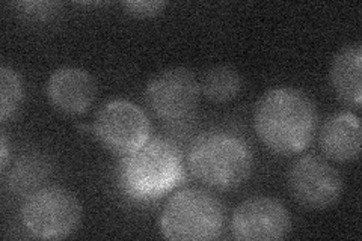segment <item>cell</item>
I'll list each match as a JSON object with an SVG mask.
<instances>
[{"label": "cell", "mask_w": 362, "mask_h": 241, "mask_svg": "<svg viewBox=\"0 0 362 241\" xmlns=\"http://www.w3.org/2000/svg\"><path fill=\"white\" fill-rule=\"evenodd\" d=\"M319 127V112L308 94L296 88L270 89L258 100L254 129L262 143L278 155L307 149Z\"/></svg>", "instance_id": "6da1fadb"}, {"label": "cell", "mask_w": 362, "mask_h": 241, "mask_svg": "<svg viewBox=\"0 0 362 241\" xmlns=\"http://www.w3.org/2000/svg\"><path fill=\"white\" fill-rule=\"evenodd\" d=\"M117 177L127 198L153 202L185 181L183 154L165 137H150L141 148L119 160Z\"/></svg>", "instance_id": "7a4b0ae2"}, {"label": "cell", "mask_w": 362, "mask_h": 241, "mask_svg": "<svg viewBox=\"0 0 362 241\" xmlns=\"http://www.w3.org/2000/svg\"><path fill=\"white\" fill-rule=\"evenodd\" d=\"M187 166L198 181L213 189L239 187L254 167L251 148L233 133L207 131L192 143Z\"/></svg>", "instance_id": "3957f363"}, {"label": "cell", "mask_w": 362, "mask_h": 241, "mask_svg": "<svg viewBox=\"0 0 362 241\" xmlns=\"http://www.w3.org/2000/svg\"><path fill=\"white\" fill-rule=\"evenodd\" d=\"M225 206L209 190H178L166 202L160 216V231L171 241H211L222 235Z\"/></svg>", "instance_id": "277c9868"}, {"label": "cell", "mask_w": 362, "mask_h": 241, "mask_svg": "<svg viewBox=\"0 0 362 241\" xmlns=\"http://www.w3.org/2000/svg\"><path fill=\"white\" fill-rule=\"evenodd\" d=\"M21 222L41 240H64L76 233L82 221V205L65 187L49 186L30 193L23 202Z\"/></svg>", "instance_id": "5b68a950"}, {"label": "cell", "mask_w": 362, "mask_h": 241, "mask_svg": "<svg viewBox=\"0 0 362 241\" xmlns=\"http://www.w3.org/2000/svg\"><path fill=\"white\" fill-rule=\"evenodd\" d=\"M293 199L307 210H327L343 196L344 181L339 170L320 155H302L287 175Z\"/></svg>", "instance_id": "8992f818"}, {"label": "cell", "mask_w": 362, "mask_h": 241, "mask_svg": "<svg viewBox=\"0 0 362 241\" xmlns=\"http://www.w3.org/2000/svg\"><path fill=\"white\" fill-rule=\"evenodd\" d=\"M93 129L100 143L121 157L136 151L151 137L148 117L127 100L106 102L98 110Z\"/></svg>", "instance_id": "52a82bcc"}, {"label": "cell", "mask_w": 362, "mask_h": 241, "mask_svg": "<svg viewBox=\"0 0 362 241\" xmlns=\"http://www.w3.org/2000/svg\"><path fill=\"white\" fill-rule=\"evenodd\" d=\"M201 88L194 71L185 66L168 68L157 73L145 89V101L156 117L178 121L198 107Z\"/></svg>", "instance_id": "ba28073f"}, {"label": "cell", "mask_w": 362, "mask_h": 241, "mask_svg": "<svg viewBox=\"0 0 362 241\" xmlns=\"http://www.w3.org/2000/svg\"><path fill=\"white\" fill-rule=\"evenodd\" d=\"M233 237L240 241H278L291 231V216L275 198L254 196L243 201L233 213Z\"/></svg>", "instance_id": "9c48e42d"}, {"label": "cell", "mask_w": 362, "mask_h": 241, "mask_svg": "<svg viewBox=\"0 0 362 241\" xmlns=\"http://www.w3.org/2000/svg\"><path fill=\"white\" fill-rule=\"evenodd\" d=\"M45 90L54 109L66 114H82L94 105L97 83L86 70L64 66L52 73Z\"/></svg>", "instance_id": "30bf717a"}, {"label": "cell", "mask_w": 362, "mask_h": 241, "mask_svg": "<svg viewBox=\"0 0 362 241\" xmlns=\"http://www.w3.org/2000/svg\"><path fill=\"white\" fill-rule=\"evenodd\" d=\"M361 122L355 113L341 112L327 118L319 131V145L325 157L347 163L361 154Z\"/></svg>", "instance_id": "8fae6325"}, {"label": "cell", "mask_w": 362, "mask_h": 241, "mask_svg": "<svg viewBox=\"0 0 362 241\" xmlns=\"http://www.w3.org/2000/svg\"><path fill=\"white\" fill-rule=\"evenodd\" d=\"M331 85L343 105L359 109L362 101V45L347 44L334 56Z\"/></svg>", "instance_id": "7c38bea8"}, {"label": "cell", "mask_w": 362, "mask_h": 241, "mask_svg": "<svg viewBox=\"0 0 362 241\" xmlns=\"http://www.w3.org/2000/svg\"><path fill=\"white\" fill-rule=\"evenodd\" d=\"M243 80L230 65H216L206 71L199 82L201 94L211 102H228L240 94Z\"/></svg>", "instance_id": "4fadbf2b"}, {"label": "cell", "mask_w": 362, "mask_h": 241, "mask_svg": "<svg viewBox=\"0 0 362 241\" xmlns=\"http://www.w3.org/2000/svg\"><path fill=\"white\" fill-rule=\"evenodd\" d=\"M23 101L21 78L13 68H0V122L13 118Z\"/></svg>", "instance_id": "5bb4252c"}, {"label": "cell", "mask_w": 362, "mask_h": 241, "mask_svg": "<svg viewBox=\"0 0 362 241\" xmlns=\"http://www.w3.org/2000/svg\"><path fill=\"white\" fill-rule=\"evenodd\" d=\"M122 8L134 18H153L163 13L166 4L162 0H129L122 4Z\"/></svg>", "instance_id": "9a60e30c"}, {"label": "cell", "mask_w": 362, "mask_h": 241, "mask_svg": "<svg viewBox=\"0 0 362 241\" xmlns=\"http://www.w3.org/2000/svg\"><path fill=\"white\" fill-rule=\"evenodd\" d=\"M18 8H21L20 13L25 14L28 18L32 20H42V18H49L50 14H53L56 8L54 4H47V2H29V4H18Z\"/></svg>", "instance_id": "2e32d148"}, {"label": "cell", "mask_w": 362, "mask_h": 241, "mask_svg": "<svg viewBox=\"0 0 362 241\" xmlns=\"http://www.w3.org/2000/svg\"><path fill=\"white\" fill-rule=\"evenodd\" d=\"M0 149H2V154H0V169H2V172H5L6 165H8V158H9L8 137H6V131L5 130L0 131Z\"/></svg>", "instance_id": "e0dca14e"}]
</instances>
